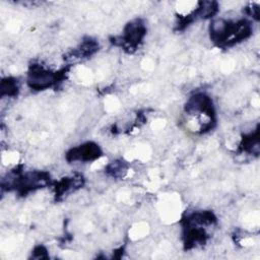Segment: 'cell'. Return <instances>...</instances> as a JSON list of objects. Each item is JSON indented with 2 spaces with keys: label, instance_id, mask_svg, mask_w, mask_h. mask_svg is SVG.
<instances>
[{
  "label": "cell",
  "instance_id": "cell-2",
  "mask_svg": "<svg viewBox=\"0 0 260 260\" xmlns=\"http://www.w3.org/2000/svg\"><path fill=\"white\" fill-rule=\"evenodd\" d=\"M58 80V73L45 69L43 66L34 64L27 77V83L32 89L42 90L51 87Z\"/></svg>",
  "mask_w": 260,
  "mask_h": 260
},
{
  "label": "cell",
  "instance_id": "cell-5",
  "mask_svg": "<svg viewBox=\"0 0 260 260\" xmlns=\"http://www.w3.org/2000/svg\"><path fill=\"white\" fill-rule=\"evenodd\" d=\"M81 177H70L62 179L56 186V196H63L64 194H68L82 185Z\"/></svg>",
  "mask_w": 260,
  "mask_h": 260
},
{
  "label": "cell",
  "instance_id": "cell-1",
  "mask_svg": "<svg viewBox=\"0 0 260 260\" xmlns=\"http://www.w3.org/2000/svg\"><path fill=\"white\" fill-rule=\"evenodd\" d=\"M251 25L245 20L216 19L210 23V38L218 46H231L248 38Z\"/></svg>",
  "mask_w": 260,
  "mask_h": 260
},
{
  "label": "cell",
  "instance_id": "cell-3",
  "mask_svg": "<svg viewBox=\"0 0 260 260\" xmlns=\"http://www.w3.org/2000/svg\"><path fill=\"white\" fill-rule=\"evenodd\" d=\"M102 154L100 146L93 142H86L70 149L67 152L69 161H90L99 158Z\"/></svg>",
  "mask_w": 260,
  "mask_h": 260
},
{
  "label": "cell",
  "instance_id": "cell-4",
  "mask_svg": "<svg viewBox=\"0 0 260 260\" xmlns=\"http://www.w3.org/2000/svg\"><path fill=\"white\" fill-rule=\"evenodd\" d=\"M146 28L140 19H135L129 22L124 28V34L121 38L123 45L128 48H136L143 40Z\"/></svg>",
  "mask_w": 260,
  "mask_h": 260
}]
</instances>
